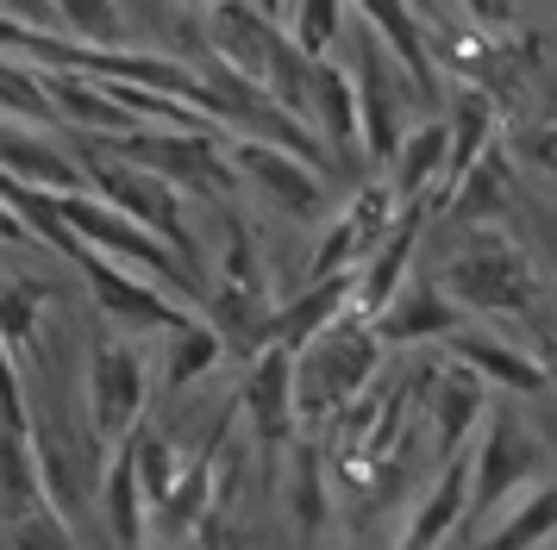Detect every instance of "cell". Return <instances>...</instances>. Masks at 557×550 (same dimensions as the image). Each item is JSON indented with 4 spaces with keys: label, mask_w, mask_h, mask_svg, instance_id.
I'll use <instances>...</instances> for the list:
<instances>
[{
    "label": "cell",
    "mask_w": 557,
    "mask_h": 550,
    "mask_svg": "<svg viewBox=\"0 0 557 550\" xmlns=\"http://www.w3.org/2000/svg\"><path fill=\"white\" fill-rule=\"evenodd\" d=\"M357 313V275H338V282H307L295 300H282V350L301 357L320 332H332L338 320Z\"/></svg>",
    "instance_id": "cell-23"
},
{
    "label": "cell",
    "mask_w": 557,
    "mask_h": 550,
    "mask_svg": "<svg viewBox=\"0 0 557 550\" xmlns=\"http://www.w3.org/2000/svg\"><path fill=\"white\" fill-rule=\"evenodd\" d=\"M552 532H557V488L545 482V488H532L520 500V513H502V520L488 525L476 550H539Z\"/></svg>",
    "instance_id": "cell-26"
},
{
    "label": "cell",
    "mask_w": 557,
    "mask_h": 550,
    "mask_svg": "<svg viewBox=\"0 0 557 550\" xmlns=\"http://www.w3.org/2000/svg\"><path fill=\"white\" fill-rule=\"evenodd\" d=\"M470 495H476V463H470V457H457V463L438 470L432 495L413 507V520H407V532H401V545H395V550H438L457 525L470 520Z\"/></svg>",
    "instance_id": "cell-20"
},
{
    "label": "cell",
    "mask_w": 557,
    "mask_h": 550,
    "mask_svg": "<svg viewBox=\"0 0 557 550\" xmlns=\"http://www.w3.org/2000/svg\"><path fill=\"white\" fill-rule=\"evenodd\" d=\"M420 395H426V413H432V432H438V470L463 457L470 432L488 425V382H482L470 363H432L420 370Z\"/></svg>",
    "instance_id": "cell-11"
},
{
    "label": "cell",
    "mask_w": 557,
    "mask_h": 550,
    "mask_svg": "<svg viewBox=\"0 0 557 550\" xmlns=\"http://www.w3.org/2000/svg\"><path fill=\"white\" fill-rule=\"evenodd\" d=\"M451 363H470L488 388H507V395H539V388H552L532 350H513V345H502V338H488V332H457Z\"/></svg>",
    "instance_id": "cell-25"
},
{
    "label": "cell",
    "mask_w": 557,
    "mask_h": 550,
    "mask_svg": "<svg viewBox=\"0 0 557 550\" xmlns=\"http://www.w3.org/2000/svg\"><path fill=\"white\" fill-rule=\"evenodd\" d=\"M76 157H82V170H88V188H95L113 213H126L132 225H145L157 245H170L195 275H207L201 245H195V232L182 220V195L163 175L138 170V163H120V157H107V150H95V145H76ZM207 282H213V275H207Z\"/></svg>",
    "instance_id": "cell-4"
},
{
    "label": "cell",
    "mask_w": 557,
    "mask_h": 550,
    "mask_svg": "<svg viewBox=\"0 0 557 550\" xmlns=\"http://www.w3.org/2000/svg\"><path fill=\"white\" fill-rule=\"evenodd\" d=\"M382 332L370 320H338L332 332H320L313 345L295 357V375H301V420L320 432V425H338L351 413L363 388L376 382L382 370Z\"/></svg>",
    "instance_id": "cell-1"
},
{
    "label": "cell",
    "mask_w": 557,
    "mask_h": 550,
    "mask_svg": "<svg viewBox=\"0 0 557 550\" xmlns=\"http://www.w3.org/2000/svg\"><path fill=\"white\" fill-rule=\"evenodd\" d=\"M507 20H513V7H502V0H476L470 7V25H482V32H502Z\"/></svg>",
    "instance_id": "cell-37"
},
{
    "label": "cell",
    "mask_w": 557,
    "mask_h": 550,
    "mask_svg": "<svg viewBox=\"0 0 557 550\" xmlns=\"http://www.w3.org/2000/svg\"><path fill=\"white\" fill-rule=\"evenodd\" d=\"M232 163H238V175L251 182L257 195H270L276 213H288V220H320V207H326V170L301 163L295 150L251 145V138H232Z\"/></svg>",
    "instance_id": "cell-12"
},
{
    "label": "cell",
    "mask_w": 557,
    "mask_h": 550,
    "mask_svg": "<svg viewBox=\"0 0 557 550\" xmlns=\"http://www.w3.org/2000/svg\"><path fill=\"white\" fill-rule=\"evenodd\" d=\"M438 288L463 307V313H532L539 300V270L520 238L495 232H470V245L451 250V263L438 275Z\"/></svg>",
    "instance_id": "cell-3"
},
{
    "label": "cell",
    "mask_w": 557,
    "mask_h": 550,
    "mask_svg": "<svg viewBox=\"0 0 557 550\" xmlns=\"http://www.w3.org/2000/svg\"><path fill=\"white\" fill-rule=\"evenodd\" d=\"M552 125H557V120H552Z\"/></svg>",
    "instance_id": "cell-39"
},
{
    "label": "cell",
    "mask_w": 557,
    "mask_h": 550,
    "mask_svg": "<svg viewBox=\"0 0 557 550\" xmlns=\"http://www.w3.org/2000/svg\"><path fill=\"white\" fill-rule=\"evenodd\" d=\"M57 25L70 45H88V50H126V7H107V0H63L51 7Z\"/></svg>",
    "instance_id": "cell-29"
},
{
    "label": "cell",
    "mask_w": 557,
    "mask_h": 550,
    "mask_svg": "<svg viewBox=\"0 0 557 550\" xmlns=\"http://www.w3.org/2000/svg\"><path fill=\"white\" fill-rule=\"evenodd\" d=\"M145 357L132 345H95L88 350V425L101 445H120V438H138L145 432Z\"/></svg>",
    "instance_id": "cell-9"
},
{
    "label": "cell",
    "mask_w": 557,
    "mask_h": 550,
    "mask_svg": "<svg viewBox=\"0 0 557 550\" xmlns=\"http://www.w3.org/2000/svg\"><path fill=\"white\" fill-rule=\"evenodd\" d=\"M345 13L357 7H338V0H301V7H276L282 32H288V45L301 50L307 63H326V50L338 45V32H345Z\"/></svg>",
    "instance_id": "cell-27"
},
{
    "label": "cell",
    "mask_w": 557,
    "mask_h": 550,
    "mask_svg": "<svg viewBox=\"0 0 557 550\" xmlns=\"http://www.w3.org/2000/svg\"><path fill=\"white\" fill-rule=\"evenodd\" d=\"M382 345H451L463 332V307H457L438 282H407L401 300L376 320Z\"/></svg>",
    "instance_id": "cell-19"
},
{
    "label": "cell",
    "mask_w": 557,
    "mask_h": 550,
    "mask_svg": "<svg viewBox=\"0 0 557 550\" xmlns=\"http://www.w3.org/2000/svg\"><path fill=\"white\" fill-rule=\"evenodd\" d=\"M532 357H539V370H545V382L557 388V325H552V332H539V350H532Z\"/></svg>",
    "instance_id": "cell-38"
},
{
    "label": "cell",
    "mask_w": 557,
    "mask_h": 550,
    "mask_svg": "<svg viewBox=\"0 0 557 550\" xmlns=\"http://www.w3.org/2000/svg\"><path fill=\"white\" fill-rule=\"evenodd\" d=\"M101 513H107V538H113V550H145L151 495H145V475H138V457H132V445H120V450H113V463H107Z\"/></svg>",
    "instance_id": "cell-24"
},
{
    "label": "cell",
    "mask_w": 557,
    "mask_h": 550,
    "mask_svg": "<svg viewBox=\"0 0 557 550\" xmlns=\"http://www.w3.org/2000/svg\"><path fill=\"white\" fill-rule=\"evenodd\" d=\"M95 145V138H82ZM120 163H138V170L163 175L176 195H201V200H220L232 195L245 175L232 163V138H207V132H132L120 145H95Z\"/></svg>",
    "instance_id": "cell-5"
},
{
    "label": "cell",
    "mask_w": 557,
    "mask_h": 550,
    "mask_svg": "<svg viewBox=\"0 0 557 550\" xmlns=\"http://www.w3.org/2000/svg\"><path fill=\"white\" fill-rule=\"evenodd\" d=\"M288 500H295V525L301 538H313L326 525V488H320V450H301L295 457V482H288Z\"/></svg>",
    "instance_id": "cell-34"
},
{
    "label": "cell",
    "mask_w": 557,
    "mask_h": 550,
    "mask_svg": "<svg viewBox=\"0 0 557 550\" xmlns=\"http://www.w3.org/2000/svg\"><path fill=\"white\" fill-rule=\"evenodd\" d=\"M351 75H357V100H363V157L395 170L401 145L413 138L407 113L420 107V95H413V82L401 75V63L388 57V45H382L370 25H363V50H357Z\"/></svg>",
    "instance_id": "cell-6"
},
{
    "label": "cell",
    "mask_w": 557,
    "mask_h": 550,
    "mask_svg": "<svg viewBox=\"0 0 557 550\" xmlns=\"http://www.w3.org/2000/svg\"><path fill=\"white\" fill-rule=\"evenodd\" d=\"M220 357H226V338L213 332L207 320L182 325L176 338H170V363H163V388H195L201 375L220 370Z\"/></svg>",
    "instance_id": "cell-28"
},
{
    "label": "cell",
    "mask_w": 557,
    "mask_h": 550,
    "mask_svg": "<svg viewBox=\"0 0 557 550\" xmlns=\"http://www.w3.org/2000/svg\"><path fill=\"white\" fill-rule=\"evenodd\" d=\"M7 550H82L63 513H38L26 525H7Z\"/></svg>",
    "instance_id": "cell-35"
},
{
    "label": "cell",
    "mask_w": 557,
    "mask_h": 550,
    "mask_svg": "<svg viewBox=\"0 0 557 550\" xmlns=\"http://www.w3.org/2000/svg\"><path fill=\"white\" fill-rule=\"evenodd\" d=\"M527 157H532V170H539V175H552V182H557V125L532 132V138H527Z\"/></svg>",
    "instance_id": "cell-36"
},
{
    "label": "cell",
    "mask_w": 557,
    "mask_h": 550,
    "mask_svg": "<svg viewBox=\"0 0 557 550\" xmlns=\"http://www.w3.org/2000/svg\"><path fill=\"white\" fill-rule=\"evenodd\" d=\"M238 413L251 420L257 445L263 450H288L295 445V425H301V375H295V350H270L257 357L245 388H238Z\"/></svg>",
    "instance_id": "cell-13"
},
{
    "label": "cell",
    "mask_w": 557,
    "mask_h": 550,
    "mask_svg": "<svg viewBox=\"0 0 557 550\" xmlns=\"http://www.w3.org/2000/svg\"><path fill=\"white\" fill-rule=\"evenodd\" d=\"M445 125H451V170H445V188H438V207H451L457 195H463V182L495 157V125H502V113H495V95L488 88H476V82H463L451 95V107H445Z\"/></svg>",
    "instance_id": "cell-14"
},
{
    "label": "cell",
    "mask_w": 557,
    "mask_h": 550,
    "mask_svg": "<svg viewBox=\"0 0 557 550\" xmlns=\"http://www.w3.org/2000/svg\"><path fill=\"white\" fill-rule=\"evenodd\" d=\"M451 213H463L476 232H495V220H502V213H513V207H507V175H502V163H495V157H488L470 182H463V195L451 200Z\"/></svg>",
    "instance_id": "cell-33"
},
{
    "label": "cell",
    "mask_w": 557,
    "mask_h": 550,
    "mask_svg": "<svg viewBox=\"0 0 557 550\" xmlns=\"http://www.w3.org/2000/svg\"><path fill=\"white\" fill-rule=\"evenodd\" d=\"M401 225V200L388 182H363L351 207L320 232L313 245V282H338V275H363V263L388 245V232Z\"/></svg>",
    "instance_id": "cell-8"
},
{
    "label": "cell",
    "mask_w": 557,
    "mask_h": 550,
    "mask_svg": "<svg viewBox=\"0 0 557 550\" xmlns=\"http://www.w3.org/2000/svg\"><path fill=\"white\" fill-rule=\"evenodd\" d=\"M45 288L26 282V275H7V288H0V325H7V363H20L32 357L38 345V313H45Z\"/></svg>",
    "instance_id": "cell-31"
},
{
    "label": "cell",
    "mask_w": 557,
    "mask_h": 550,
    "mask_svg": "<svg viewBox=\"0 0 557 550\" xmlns=\"http://www.w3.org/2000/svg\"><path fill=\"white\" fill-rule=\"evenodd\" d=\"M313 132L326 138L338 157H363V100H357V75L345 63H313Z\"/></svg>",
    "instance_id": "cell-21"
},
{
    "label": "cell",
    "mask_w": 557,
    "mask_h": 550,
    "mask_svg": "<svg viewBox=\"0 0 557 550\" xmlns=\"http://www.w3.org/2000/svg\"><path fill=\"white\" fill-rule=\"evenodd\" d=\"M132 457H138V475H145V495H151V513H157V507L182 488V475H188V470H182L176 445H170L163 432H151V425L132 438Z\"/></svg>",
    "instance_id": "cell-32"
},
{
    "label": "cell",
    "mask_w": 557,
    "mask_h": 550,
    "mask_svg": "<svg viewBox=\"0 0 557 550\" xmlns=\"http://www.w3.org/2000/svg\"><path fill=\"white\" fill-rule=\"evenodd\" d=\"M0 100H7V125H63L57 120V100L45 88V75L20 63V57H7V70H0Z\"/></svg>",
    "instance_id": "cell-30"
},
{
    "label": "cell",
    "mask_w": 557,
    "mask_h": 550,
    "mask_svg": "<svg viewBox=\"0 0 557 550\" xmlns=\"http://www.w3.org/2000/svg\"><path fill=\"white\" fill-rule=\"evenodd\" d=\"M357 20H363L382 45H388V57H395V63H401V75L413 82V95L438 113V107H445V88H438V57H432L426 32H420V20H413V7L370 0V7H357Z\"/></svg>",
    "instance_id": "cell-17"
},
{
    "label": "cell",
    "mask_w": 557,
    "mask_h": 550,
    "mask_svg": "<svg viewBox=\"0 0 557 550\" xmlns=\"http://www.w3.org/2000/svg\"><path fill=\"white\" fill-rule=\"evenodd\" d=\"M76 263H82V282H88L95 307H101L120 332H170V338H176L182 325L201 320L195 307H182L176 295H163L157 282H145L138 270L113 263V257H101V250H82Z\"/></svg>",
    "instance_id": "cell-7"
},
{
    "label": "cell",
    "mask_w": 557,
    "mask_h": 550,
    "mask_svg": "<svg viewBox=\"0 0 557 550\" xmlns=\"http://www.w3.org/2000/svg\"><path fill=\"white\" fill-rule=\"evenodd\" d=\"M245 420L238 413V400H232L226 413H220V425L207 432V445H201V457L188 463V475H182V488L163 507H157V532L170 538V545H182V538H195L207 525V513H213V463L226 457V445H232V425Z\"/></svg>",
    "instance_id": "cell-16"
},
{
    "label": "cell",
    "mask_w": 557,
    "mask_h": 550,
    "mask_svg": "<svg viewBox=\"0 0 557 550\" xmlns=\"http://www.w3.org/2000/svg\"><path fill=\"white\" fill-rule=\"evenodd\" d=\"M207 325L226 338V357H238V363H257L282 345V307L270 300V282H263L245 220H226V250H220V282H213Z\"/></svg>",
    "instance_id": "cell-2"
},
{
    "label": "cell",
    "mask_w": 557,
    "mask_h": 550,
    "mask_svg": "<svg viewBox=\"0 0 557 550\" xmlns=\"http://www.w3.org/2000/svg\"><path fill=\"white\" fill-rule=\"evenodd\" d=\"M470 463H476L470 525H488V520H502V500L520 495L532 475H539V445H532V432L513 420V413H488L476 450H470Z\"/></svg>",
    "instance_id": "cell-10"
},
{
    "label": "cell",
    "mask_w": 557,
    "mask_h": 550,
    "mask_svg": "<svg viewBox=\"0 0 557 550\" xmlns=\"http://www.w3.org/2000/svg\"><path fill=\"white\" fill-rule=\"evenodd\" d=\"M426 207L432 200H420V207H401V225L388 232V245L363 263V275H357V320L376 325L395 300H401L407 288V263H413V250H420V225H426Z\"/></svg>",
    "instance_id": "cell-18"
},
{
    "label": "cell",
    "mask_w": 557,
    "mask_h": 550,
    "mask_svg": "<svg viewBox=\"0 0 557 550\" xmlns=\"http://www.w3.org/2000/svg\"><path fill=\"white\" fill-rule=\"evenodd\" d=\"M0 163H7V182L38 188V195H95L76 150H57L51 138L32 132V125H7V138H0Z\"/></svg>",
    "instance_id": "cell-15"
},
{
    "label": "cell",
    "mask_w": 557,
    "mask_h": 550,
    "mask_svg": "<svg viewBox=\"0 0 557 550\" xmlns=\"http://www.w3.org/2000/svg\"><path fill=\"white\" fill-rule=\"evenodd\" d=\"M445 170H451V125L426 120V125H413V138L401 145L395 170H388V188H395L401 207H420V200H438Z\"/></svg>",
    "instance_id": "cell-22"
}]
</instances>
